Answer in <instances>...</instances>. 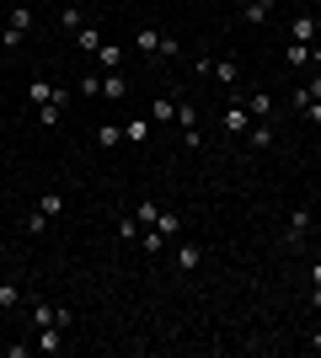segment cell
<instances>
[{
	"label": "cell",
	"instance_id": "484cf974",
	"mask_svg": "<svg viewBox=\"0 0 321 358\" xmlns=\"http://www.w3.org/2000/svg\"><path fill=\"white\" fill-rule=\"evenodd\" d=\"M284 59H290V70H306V64H311V43H290Z\"/></svg>",
	"mask_w": 321,
	"mask_h": 358
},
{
	"label": "cell",
	"instance_id": "7402d4cb",
	"mask_svg": "<svg viewBox=\"0 0 321 358\" xmlns=\"http://www.w3.org/2000/svg\"><path fill=\"white\" fill-rule=\"evenodd\" d=\"M38 214H48V220H54V214H64V193H59V187H48V193L38 198Z\"/></svg>",
	"mask_w": 321,
	"mask_h": 358
},
{
	"label": "cell",
	"instance_id": "6da1fadb",
	"mask_svg": "<svg viewBox=\"0 0 321 358\" xmlns=\"http://www.w3.org/2000/svg\"><path fill=\"white\" fill-rule=\"evenodd\" d=\"M134 48L145 54V59H177V54H183L177 38H166V32H155V27H139L134 32Z\"/></svg>",
	"mask_w": 321,
	"mask_h": 358
},
{
	"label": "cell",
	"instance_id": "d590c367",
	"mask_svg": "<svg viewBox=\"0 0 321 358\" xmlns=\"http://www.w3.org/2000/svg\"><path fill=\"white\" fill-rule=\"evenodd\" d=\"M316 134H321V123H316Z\"/></svg>",
	"mask_w": 321,
	"mask_h": 358
},
{
	"label": "cell",
	"instance_id": "5bb4252c",
	"mask_svg": "<svg viewBox=\"0 0 321 358\" xmlns=\"http://www.w3.org/2000/svg\"><path fill=\"white\" fill-rule=\"evenodd\" d=\"M27 96H32V107H48L54 96H59V86H54V80H32ZM54 107H59V102H54Z\"/></svg>",
	"mask_w": 321,
	"mask_h": 358
},
{
	"label": "cell",
	"instance_id": "e0dca14e",
	"mask_svg": "<svg viewBox=\"0 0 321 358\" xmlns=\"http://www.w3.org/2000/svg\"><path fill=\"white\" fill-rule=\"evenodd\" d=\"M246 145L268 150V145H273V123H246Z\"/></svg>",
	"mask_w": 321,
	"mask_h": 358
},
{
	"label": "cell",
	"instance_id": "5b68a950",
	"mask_svg": "<svg viewBox=\"0 0 321 358\" xmlns=\"http://www.w3.org/2000/svg\"><path fill=\"white\" fill-rule=\"evenodd\" d=\"M204 80H214V86H225V91H241V64L236 59H209Z\"/></svg>",
	"mask_w": 321,
	"mask_h": 358
},
{
	"label": "cell",
	"instance_id": "83f0119b",
	"mask_svg": "<svg viewBox=\"0 0 321 358\" xmlns=\"http://www.w3.org/2000/svg\"><path fill=\"white\" fill-rule=\"evenodd\" d=\"M59 118H64V107H54V102L38 107V123H43V129H59Z\"/></svg>",
	"mask_w": 321,
	"mask_h": 358
},
{
	"label": "cell",
	"instance_id": "d6986e66",
	"mask_svg": "<svg viewBox=\"0 0 321 358\" xmlns=\"http://www.w3.org/2000/svg\"><path fill=\"white\" fill-rule=\"evenodd\" d=\"M76 96H102V70H86V75H76Z\"/></svg>",
	"mask_w": 321,
	"mask_h": 358
},
{
	"label": "cell",
	"instance_id": "1f68e13d",
	"mask_svg": "<svg viewBox=\"0 0 321 358\" xmlns=\"http://www.w3.org/2000/svg\"><path fill=\"white\" fill-rule=\"evenodd\" d=\"M311 284H321V262H311Z\"/></svg>",
	"mask_w": 321,
	"mask_h": 358
},
{
	"label": "cell",
	"instance_id": "9a60e30c",
	"mask_svg": "<svg viewBox=\"0 0 321 358\" xmlns=\"http://www.w3.org/2000/svg\"><path fill=\"white\" fill-rule=\"evenodd\" d=\"M220 123H225V134H246V123H252V118H246V107H241V102H230Z\"/></svg>",
	"mask_w": 321,
	"mask_h": 358
},
{
	"label": "cell",
	"instance_id": "ac0fdd59",
	"mask_svg": "<svg viewBox=\"0 0 321 358\" xmlns=\"http://www.w3.org/2000/svg\"><path fill=\"white\" fill-rule=\"evenodd\" d=\"M76 48H80V54H92V59H97V48H102V32H97L92 22H86V27L76 32Z\"/></svg>",
	"mask_w": 321,
	"mask_h": 358
},
{
	"label": "cell",
	"instance_id": "4fadbf2b",
	"mask_svg": "<svg viewBox=\"0 0 321 358\" xmlns=\"http://www.w3.org/2000/svg\"><path fill=\"white\" fill-rule=\"evenodd\" d=\"M150 129H155L150 118H129V123H123V145H145V139H150Z\"/></svg>",
	"mask_w": 321,
	"mask_h": 358
},
{
	"label": "cell",
	"instance_id": "836d02e7",
	"mask_svg": "<svg viewBox=\"0 0 321 358\" xmlns=\"http://www.w3.org/2000/svg\"><path fill=\"white\" fill-rule=\"evenodd\" d=\"M0 278H6V268H0Z\"/></svg>",
	"mask_w": 321,
	"mask_h": 358
},
{
	"label": "cell",
	"instance_id": "44dd1931",
	"mask_svg": "<svg viewBox=\"0 0 321 358\" xmlns=\"http://www.w3.org/2000/svg\"><path fill=\"white\" fill-rule=\"evenodd\" d=\"M241 16L252 22V27H262V22L273 16V0H252V6H241Z\"/></svg>",
	"mask_w": 321,
	"mask_h": 358
},
{
	"label": "cell",
	"instance_id": "3957f363",
	"mask_svg": "<svg viewBox=\"0 0 321 358\" xmlns=\"http://www.w3.org/2000/svg\"><path fill=\"white\" fill-rule=\"evenodd\" d=\"M311 224H316V214H311V209H294L290 214V224H284V246H290V252H300V246L311 241Z\"/></svg>",
	"mask_w": 321,
	"mask_h": 358
},
{
	"label": "cell",
	"instance_id": "d6a6232c",
	"mask_svg": "<svg viewBox=\"0 0 321 358\" xmlns=\"http://www.w3.org/2000/svg\"><path fill=\"white\" fill-rule=\"evenodd\" d=\"M236 6H252V0H236Z\"/></svg>",
	"mask_w": 321,
	"mask_h": 358
},
{
	"label": "cell",
	"instance_id": "9c48e42d",
	"mask_svg": "<svg viewBox=\"0 0 321 358\" xmlns=\"http://www.w3.org/2000/svg\"><path fill=\"white\" fill-rule=\"evenodd\" d=\"M171 262H177V268H183V273H193V268H199V262H204V246H199V241H183V246L171 252Z\"/></svg>",
	"mask_w": 321,
	"mask_h": 358
},
{
	"label": "cell",
	"instance_id": "7a4b0ae2",
	"mask_svg": "<svg viewBox=\"0 0 321 358\" xmlns=\"http://www.w3.org/2000/svg\"><path fill=\"white\" fill-rule=\"evenodd\" d=\"M32 32V6H11L6 27H0V48H22V38Z\"/></svg>",
	"mask_w": 321,
	"mask_h": 358
},
{
	"label": "cell",
	"instance_id": "ba28073f",
	"mask_svg": "<svg viewBox=\"0 0 321 358\" xmlns=\"http://www.w3.org/2000/svg\"><path fill=\"white\" fill-rule=\"evenodd\" d=\"M92 145L97 150H118L123 145V123H97V129H92Z\"/></svg>",
	"mask_w": 321,
	"mask_h": 358
},
{
	"label": "cell",
	"instance_id": "f1b7e54d",
	"mask_svg": "<svg viewBox=\"0 0 321 358\" xmlns=\"http://www.w3.org/2000/svg\"><path fill=\"white\" fill-rule=\"evenodd\" d=\"M311 310H321V284H311V299H306Z\"/></svg>",
	"mask_w": 321,
	"mask_h": 358
},
{
	"label": "cell",
	"instance_id": "ffe728a7",
	"mask_svg": "<svg viewBox=\"0 0 321 358\" xmlns=\"http://www.w3.org/2000/svg\"><path fill=\"white\" fill-rule=\"evenodd\" d=\"M129 214H134V220L145 224V230H150V224L161 220V203H155V198H139V203H134V209H129Z\"/></svg>",
	"mask_w": 321,
	"mask_h": 358
},
{
	"label": "cell",
	"instance_id": "cb8c5ba5",
	"mask_svg": "<svg viewBox=\"0 0 321 358\" xmlns=\"http://www.w3.org/2000/svg\"><path fill=\"white\" fill-rule=\"evenodd\" d=\"M139 230H145V224H139L134 214H118V241H129V246H139Z\"/></svg>",
	"mask_w": 321,
	"mask_h": 358
},
{
	"label": "cell",
	"instance_id": "8fae6325",
	"mask_svg": "<svg viewBox=\"0 0 321 358\" xmlns=\"http://www.w3.org/2000/svg\"><path fill=\"white\" fill-rule=\"evenodd\" d=\"M123 91H129L123 70H102V96H107V102H123Z\"/></svg>",
	"mask_w": 321,
	"mask_h": 358
},
{
	"label": "cell",
	"instance_id": "4316f807",
	"mask_svg": "<svg viewBox=\"0 0 321 358\" xmlns=\"http://www.w3.org/2000/svg\"><path fill=\"white\" fill-rule=\"evenodd\" d=\"M155 230H161V236H183V220H177V214H166V209H161V220H155Z\"/></svg>",
	"mask_w": 321,
	"mask_h": 358
},
{
	"label": "cell",
	"instance_id": "277c9868",
	"mask_svg": "<svg viewBox=\"0 0 321 358\" xmlns=\"http://www.w3.org/2000/svg\"><path fill=\"white\" fill-rule=\"evenodd\" d=\"M177 102H183V91H177V86L161 91V96L150 102V123H155V129H171V123H177Z\"/></svg>",
	"mask_w": 321,
	"mask_h": 358
},
{
	"label": "cell",
	"instance_id": "f546056e",
	"mask_svg": "<svg viewBox=\"0 0 321 358\" xmlns=\"http://www.w3.org/2000/svg\"><path fill=\"white\" fill-rule=\"evenodd\" d=\"M311 353H321V327H316V331H311Z\"/></svg>",
	"mask_w": 321,
	"mask_h": 358
},
{
	"label": "cell",
	"instance_id": "4dcf8cb0",
	"mask_svg": "<svg viewBox=\"0 0 321 358\" xmlns=\"http://www.w3.org/2000/svg\"><path fill=\"white\" fill-rule=\"evenodd\" d=\"M311 64H316V70H321V43H311Z\"/></svg>",
	"mask_w": 321,
	"mask_h": 358
},
{
	"label": "cell",
	"instance_id": "d4e9b609",
	"mask_svg": "<svg viewBox=\"0 0 321 358\" xmlns=\"http://www.w3.org/2000/svg\"><path fill=\"white\" fill-rule=\"evenodd\" d=\"M16 305H22V289L11 278H0V310H16Z\"/></svg>",
	"mask_w": 321,
	"mask_h": 358
},
{
	"label": "cell",
	"instance_id": "2e32d148",
	"mask_svg": "<svg viewBox=\"0 0 321 358\" xmlns=\"http://www.w3.org/2000/svg\"><path fill=\"white\" fill-rule=\"evenodd\" d=\"M97 70H123V43H102L97 48Z\"/></svg>",
	"mask_w": 321,
	"mask_h": 358
},
{
	"label": "cell",
	"instance_id": "603a6c76",
	"mask_svg": "<svg viewBox=\"0 0 321 358\" xmlns=\"http://www.w3.org/2000/svg\"><path fill=\"white\" fill-rule=\"evenodd\" d=\"M59 27L64 32H80V27H86V11H80V6H59Z\"/></svg>",
	"mask_w": 321,
	"mask_h": 358
},
{
	"label": "cell",
	"instance_id": "7c38bea8",
	"mask_svg": "<svg viewBox=\"0 0 321 358\" xmlns=\"http://www.w3.org/2000/svg\"><path fill=\"white\" fill-rule=\"evenodd\" d=\"M290 43H316V16H294L290 22Z\"/></svg>",
	"mask_w": 321,
	"mask_h": 358
},
{
	"label": "cell",
	"instance_id": "8992f818",
	"mask_svg": "<svg viewBox=\"0 0 321 358\" xmlns=\"http://www.w3.org/2000/svg\"><path fill=\"white\" fill-rule=\"evenodd\" d=\"M70 321H76V315L64 310V305H48V299H32V327H64V331H70Z\"/></svg>",
	"mask_w": 321,
	"mask_h": 358
},
{
	"label": "cell",
	"instance_id": "e575fe53",
	"mask_svg": "<svg viewBox=\"0 0 321 358\" xmlns=\"http://www.w3.org/2000/svg\"><path fill=\"white\" fill-rule=\"evenodd\" d=\"M0 321H6V310H0Z\"/></svg>",
	"mask_w": 321,
	"mask_h": 358
},
{
	"label": "cell",
	"instance_id": "52a82bcc",
	"mask_svg": "<svg viewBox=\"0 0 321 358\" xmlns=\"http://www.w3.org/2000/svg\"><path fill=\"white\" fill-rule=\"evenodd\" d=\"M246 118L268 123V118H273V96H268V91H246Z\"/></svg>",
	"mask_w": 321,
	"mask_h": 358
},
{
	"label": "cell",
	"instance_id": "30bf717a",
	"mask_svg": "<svg viewBox=\"0 0 321 358\" xmlns=\"http://www.w3.org/2000/svg\"><path fill=\"white\" fill-rule=\"evenodd\" d=\"M32 348H38V353H59V348H64V327H38Z\"/></svg>",
	"mask_w": 321,
	"mask_h": 358
}]
</instances>
